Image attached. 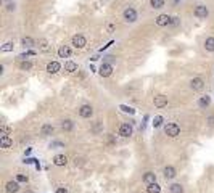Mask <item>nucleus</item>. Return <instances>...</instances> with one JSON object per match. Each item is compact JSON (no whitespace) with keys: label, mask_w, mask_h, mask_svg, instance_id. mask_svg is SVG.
<instances>
[{"label":"nucleus","mask_w":214,"mask_h":193,"mask_svg":"<svg viewBox=\"0 0 214 193\" xmlns=\"http://www.w3.org/2000/svg\"><path fill=\"white\" fill-rule=\"evenodd\" d=\"M164 132H166V135L167 137H177L179 134H180V127H179V124H176V122H167L166 126H164Z\"/></svg>","instance_id":"1"},{"label":"nucleus","mask_w":214,"mask_h":193,"mask_svg":"<svg viewBox=\"0 0 214 193\" xmlns=\"http://www.w3.org/2000/svg\"><path fill=\"white\" fill-rule=\"evenodd\" d=\"M73 45H74L76 48H84V47L87 45V40H85V37H84L82 34H76V36L73 37Z\"/></svg>","instance_id":"2"},{"label":"nucleus","mask_w":214,"mask_h":193,"mask_svg":"<svg viewBox=\"0 0 214 193\" xmlns=\"http://www.w3.org/2000/svg\"><path fill=\"white\" fill-rule=\"evenodd\" d=\"M124 19L127 21V23H135L137 21V11L134 10V8H126L124 10Z\"/></svg>","instance_id":"3"},{"label":"nucleus","mask_w":214,"mask_h":193,"mask_svg":"<svg viewBox=\"0 0 214 193\" xmlns=\"http://www.w3.org/2000/svg\"><path fill=\"white\" fill-rule=\"evenodd\" d=\"M93 114V108L90 105H82L79 108V116L81 118H90Z\"/></svg>","instance_id":"4"},{"label":"nucleus","mask_w":214,"mask_h":193,"mask_svg":"<svg viewBox=\"0 0 214 193\" xmlns=\"http://www.w3.org/2000/svg\"><path fill=\"white\" fill-rule=\"evenodd\" d=\"M100 76L102 77H108V76H111V73H113V66L110 64V63H103L102 66H100Z\"/></svg>","instance_id":"5"},{"label":"nucleus","mask_w":214,"mask_h":193,"mask_svg":"<svg viewBox=\"0 0 214 193\" xmlns=\"http://www.w3.org/2000/svg\"><path fill=\"white\" fill-rule=\"evenodd\" d=\"M208 15H209V11H208V8H206L205 5H198V7L195 8V16H196V18L205 19Z\"/></svg>","instance_id":"6"},{"label":"nucleus","mask_w":214,"mask_h":193,"mask_svg":"<svg viewBox=\"0 0 214 193\" xmlns=\"http://www.w3.org/2000/svg\"><path fill=\"white\" fill-rule=\"evenodd\" d=\"M19 190V182L18 180H10V182H7V185H5V193H16Z\"/></svg>","instance_id":"7"},{"label":"nucleus","mask_w":214,"mask_h":193,"mask_svg":"<svg viewBox=\"0 0 214 193\" xmlns=\"http://www.w3.org/2000/svg\"><path fill=\"white\" fill-rule=\"evenodd\" d=\"M190 87H192L193 90H201V89L205 87V80H203L201 77H195V79L190 80Z\"/></svg>","instance_id":"8"},{"label":"nucleus","mask_w":214,"mask_h":193,"mask_svg":"<svg viewBox=\"0 0 214 193\" xmlns=\"http://www.w3.org/2000/svg\"><path fill=\"white\" fill-rule=\"evenodd\" d=\"M153 103H155L156 108H164V106L167 105V96H164V95H156L155 100H153Z\"/></svg>","instance_id":"9"},{"label":"nucleus","mask_w":214,"mask_h":193,"mask_svg":"<svg viewBox=\"0 0 214 193\" xmlns=\"http://www.w3.org/2000/svg\"><path fill=\"white\" fill-rule=\"evenodd\" d=\"M60 69H61V66H60L58 61H50V63L47 64V73H48V74H57Z\"/></svg>","instance_id":"10"},{"label":"nucleus","mask_w":214,"mask_h":193,"mask_svg":"<svg viewBox=\"0 0 214 193\" xmlns=\"http://www.w3.org/2000/svg\"><path fill=\"white\" fill-rule=\"evenodd\" d=\"M119 135L121 137H130L132 135V126L130 124H123V126L119 127Z\"/></svg>","instance_id":"11"},{"label":"nucleus","mask_w":214,"mask_h":193,"mask_svg":"<svg viewBox=\"0 0 214 193\" xmlns=\"http://www.w3.org/2000/svg\"><path fill=\"white\" fill-rule=\"evenodd\" d=\"M58 57L60 58H69L71 57V48L68 45H61L58 48Z\"/></svg>","instance_id":"12"},{"label":"nucleus","mask_w":214,"mask_h":193,"mask_svg":"<svg viewBox=\"0 0 214 193\" xmlns=\"http://www.w3.org/2000/svg\"><path fill=\"white\" fill-rule=\"evenodd\" d=\"M66 163H68V158H66L64 155H57L55 158H53V164L55 166H66Z\"/></svg>","instance_id":"13"},{"label":"nucleus","mask_w":214,"mask_h":193,"mask_svg":"<svg viewBox=\"0 0 214 193\" xmlns=\"http://www.w3.org/2000/svg\"><path fill=\"white\" fill-rule=\"evenodd\" d=\"M171 16H167V15H159L158 18H156V24L158 26H167V24H171Z\"/></svg>","instance_id":"14"},{"label":"nucleus","mask_w":214,"mask_h":193,"mask_svg":"<svg viewBox=\"0 0 214 193\" xmlns=\"http://www.w3.org/2000/svg\"><path fill=\"white\" fill-rule=\"evenodd\" d=\"M39 50L44 52V53H50V52H52V47H50V44L47 42L45 39H41V40H39Z\"/></svg>","instance_id":"15"},{"label":"nucleus","mask_w":214,"mask_h":193,"mask_svg":"<svg viewBox=\"0 0 214 193\" xmlns=\"http://www.w3.org/2000/svg\"><path fill=\"white\" fill-rule=\"evenodd\" d=\"M163 172H164V177L167 179V180H171V179H174V177H176V175H177V172H176V169H174L172 166H166Z\"/></svg>","instance_id":"16"},{"label":"nucleus","mask_w":214,"mask_h":193,"mask_svg":"<svg viewBox=\"0 0 214 193\" xmlns=\"http://www.w3.org/2000/svg\"><path fill=\"white\" fill-rule=\"evenodd\" d=\"M13 145V140L10 139V137L8 135H5V137H0V146H2V148H10Z\"/></svg>","instance_id":"17"},{"label":"nucleus","mask_w":214,"mask_h":193,"mask_svg":"<svg viewBox=\"0 0 214 193\" xmlns=\"http://www.w3.org/2000/svg\"><path fill=\"white\" fill-rule=\"evenodd\" d=\"M143 182H145L146 185L155 184V182H156V175H155L153 172H146V174L143 175Z\"/></svg>","instance_id":"18"},{"label":"nucleus","mask_w":214,"mask_h":193,"mask_svg":"<svg viewBox=\"0 0 214 193\" xmlns=\"http://www.w3.org/2000/svg\"><path fill=\"white\" fill-rule=\"evenodd\" d=\"M64 71H68V73L77 71V64H76L74 61H66V63H64Z\"/></svg>","instance_id":"19"},{"label":"nucleus","mask_w":214,"mask_h":193,"mask_svg":"<svg viewBox=\"0 0 214 193\" xmlns=\"http://www.w3.org/2000/svg\"><path fill=\"white\" fill-rule=\"evenodd\" d=\"M146 191L148 193H161V187L155 182V184H150L148 187H146Z\"/></svg>","instance_id":"20"},{"label":"nucleus","mask_w":214,"mask_h":193,"mask_svg":"<svg viewBox=\"0 0 214 193\" xmlns=\"http://www.w3.org/2000/svg\"><path fill=\"white\" fill-rule=\"evenodd\" d=\"M209 103H211V98L206 95V96H201V98L198 100V106L200 108H206V106H209Z\"/></svg>","instance_id":"21"},{"label":"nucleus","mask_w":214,"mask_h":193,"mask_svg":"<svg viewBox=\"0 0 214 193\" xmlns=\"http://www.w3.org/2000/svg\"><path fill=\"white\" fill-rule=\"evenodd\" d=\"M205 48L208 52H214V37H208L205 40Z\"/></svg>","instance_id":"22"},{"label":"nucleus","mask_w":214,"mask_h":193,"mask_svg":"<svg viewBox=\"0 0 214 193\" xmlns=\"http://www.w3.org/2000/svg\"><path fill=\"white\" fill-rule=\"evenodd\" d=\"M41 134L42 135H52L53 134V126H50V124H44L42 129H41Z\"/></svg>","instance_id":"23"},{"label":"nucleus","mask_w":214,"mask_h":193,"mask_svg":"<svg viewBox=\"0 0 214 193\" xmlns=\"http://www.w3.org/2000/svg\"><path fill=\"white\" fill-rule=\"evenodd\" d=\"M171 193H184V187L180 184H172L171 185Z\"/></svg>","instance_id":"24"},{"label":"nucleus","mask_w":214,"mask_h":193,"mask_svg":"<svg viewBox=\"0 0 214 193\" xmlns=\"http://www.w3.org/2000/svg\"><path fill=\"white\" fill-rule=\"evenodd\" d=\"M21 44H23V47L29 48V47H32V45H34V40H32L31 37H24V39L21 40Z\"/></svg>","instance_id":"25"},{"label":"nucleus","mask_w":214,"mask_h":193,"mask_svg":"<svg viewBox=\"0 0 214 193\" xmlns=\"http://www.w3.org/2000/svg\"><path fill=\"white\" fill-rule=\"evenodd\" d=\"M61 129H63V130H73V122H71L69 119L63 121V122H61Z\"/></svg>","instance_id":"26"},{"label":"nucleus","mask_w":214,"mask_h":193,"mask_svg":"<svg viewBox=\"0 0 214 193\" xmlns=\"http://www.w3.org/2000/svg\"><path fill=\"white\" fill-rule=\"evenodd\" d=\"M150 5L153 8H163L164 7V0H150Z\"/></svg>","instance_id":"27"},{"label":"nucleus","mask_w":214,"mask_h":193,"mask_svg":"<svg viewBox=\"0 0 214 193\" xmlns=\"http://www.w3.org/2000/svg\"><path fill=\"white\" fill-rule=\"evenodd\" d=\"M13 47H15V44H13V42H7V44H3V45H2V48H0V50H2V52L5 53V52H11V50H13Z\"/></svg>","instance_id":"28"},{"label":"nucleus","mask_w":214,"mask_h":193,"mask_svg":"<svg viewBox=\"0 0 214 193\" xmlns=\"http://www.w3.org/2000/svg\"><path fill=\"white\" fill-rule=\"evenodd\" d=\"M19 68H21V69H23V71H29V69H31V68H32V64H31L29 61H23V63L19 64Z\"/></svg>","instance_id":"29"},{"label":"nucleus","mask_w":214,"mask_h":193,"mask_svg":"<svg viewBox=\"0 0 214 193\" xmlns=\"http://www.w3.org/2000/svg\"><path fill=\"white\" fill-rule=\"evenodd\" d=\"M15 180H18L19 184H26V182H28V175H23V174H18V175H16V179H15Z\"/></svg>","instance_id":"30"},{"label":"nucleus","mask_w":214,"mask_h":193,"mask_svg":"<svg viewBox=\"0 0 214 193\" xmlns=\"http://www.w3.org/2000/svg\"><path fill=\"white\" fill-rule=\"evenodd\" d=\"M10 132H11V129H10V127H7V126H2V129H0V135H2V137L10 135Z\"/></svg>","instance_id":"31"},{"label":"nucleus","mask_w":214,"mask_h":193,"mask_svg":"<svg viewBox=\"0 0 214 193\" xmlns=\"http://www.w3.org/2000/svg\"><path fill=\"white\" fill-rule=\"evenodd\" d=\"M161 124H163V118H161V116H156L155 121H153V126H155V127H159Z\"/></svg>","instance_id":"32"},{"label":"nucleus","mask_w":214,"mask_h":193,"mask_svg":"<svg viewBox=\"0 0 214 193\" xmlns=\"http://www.w3.org/2000/svg\"><path fill=\"white\" fill-rule=\"evenodd\" d=\"M119 108H121L124 113H130V114H134V109H132V108H129V106H126V105H121Z\"/></svg>","instance_id":"33"},{"label":"nucleus","mask_w":214,"mask_h":193,"mask_svg":"<svg viewBox=\"0 0 214 193\" xmlns=\"http://www.w3.org/2000/svg\"><path fill=\"white\" fill-rule=\"evenodd\" d=\"M106 29H108V32H114V29H116V24L108 23V24H106Z\"/></svg>","instance_id":"34"},{"label":"nucleus","mask_w":214,"mask_h":193,"mask_svg":"<svg viewBox=\"0 0 214 193\" xmlns=\"http://www.w3.org/2000/svg\"><path fill=\"white\" fill-rule=\"evenodd\" d=\"M171 24H174V26H176V24H179V18H177V16H174V18L171 19Z\"/></svg>","instance_id":"35"},{"label":"nucleus","mask_w":214,"mask_h":193,"mask_svg":"<svg viewBox=\"0 0 214 193\" xmlns=\"http://www.w3.org/2000/svg\"><path fill=\"white\" fill-rule=\"evenodd\" d=\"M55 193H68V190H66V188H58Z\"/></svg>","instance_id":"36"},{"label":"nucleus","mask_w":214,"mask_h":193,"mask_svg":"<svg viewBox=\"0 0 214 193\" xmlns=\"http://www.w3.org/2000/svg\"><path fill=\"white\" fill-rule=\"evenodd\" d=\"M13 8H15V5H13V3H8V10H10V11H11V10H13Z\"/></svg>","instance_id":"37"},{"label":"nucleus","mask_w":214,"mask_h":193,"mask_svg":"<svg viewBox=\"0 0 214 193\" xmlns=\"http://www.w3.org/2000/svg\"><path fill=\"white\" fill-rule=\"evenodd\" d=\"M209 122H211L212 126H214V118H209Z\"/></svg>","instance_id":"38"},{"label":"nucleus","mask_w":214,"mask_h":193,"mask_svg":"<svg viewBox=\"0 0 214 193\" xmlns=\"http://www.w3.org/2000/svg\"><path fill=\"white\" fill-rule=\"evenodd\" d=\"M24 193H32V191H24Z\"/></svg>","instance_id":"39"}]
</instances>
